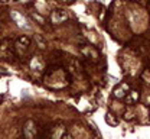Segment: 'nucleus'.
<instances>
[{"label": "nucleus", "instance_id": "nucleus-8", "mask_svg": "<svg viewBox=\"0 0 150 139\" xmlns=\"http://www.w3.org/2000/svg\"><path fill=\"white\" fill-rule=\"evenodd\" d=\"M29 65H30L32 70H42L43 68V62H42V60L39 57H33L30 60V62H29Z\"/></svg>", "mask_w": 150, "mask_h": 139}, {"label": "nucleus", "instance_id": "nucleus-4", "mask_svg": "<svg viewBox=\"0 0 150 139\" xmlns=\"http://www.w3.org/2000/svg\"><path fill=\"white\" fill-rule=\"evenodd\" d=\"M10 18L13 19V22L18 25L19 28H22V29H28V28H29V22L25 19L19 12H15V10H13V12H10Z\"/></svg>", "mask_w": 150, "mask_h": 139}, {"label": "nucleus", "instance_id": "nucleus-7", "mask_svg": "<svg viewBox=\"0 0 150 139\" xmlns=\"http://www.w3.org/2000/svg\"><path fill=\"white\" fill-rule=\"evenodd\" d=\"M139 97H140V94H139L137 91H129L124 99H126V103H127V104H134V103H137Z\"/></svg>", "mask_w": 150, "mask_h": 139}, {"label": "nucleus", "instance_id": "nucleus-2", "mask_svg": "<svg viewBox=\"0 0 150 139\" xmlns=\"http://www.w3.org/2000/svg\"><path fill=\"white\" fill-rule=\"evenodd\" d=\"M0 55L6 60H12V58H15V49H13V46L10 45V42L9 41H6L4 43H1V46H0Z\"/></svg>", "mask_w": 150, "mask_h": 139}, {"label": "nucleus", "instance_id": "nucleus-11", "mask_svg": "<svg viewBox=\"0 0 150 139\" xmlns=\"http://www.w3.org/2000/svg\"><path fill=\"white\" fill-rule=\"evenodd\" d=\"M32 16H33V18H35V19H36V20H39L40 23H43V22H45V20H43V18H42V16H38L36 13H35V12L32 13Z\"/></svg>", "mask_w": 150, "mask_h": 139}, {"label": "nucleus", "instance_id": "nucleus-10", "mask_svg": "<svg viewBox=\"0 0 150 139\" xmlns=\"http://www.w3.org/2000/svg\"><path fill=\"white\" fill-rule=\"evenodd\" d=\"M35 39H36L38 45H39L40 48H45V46H46V43H45V41H43V38H40L39 35H36V38H35Z\"/></svg>", "mask_w": 150, "mask_h": 139}, {"label": "nucleus", "instance_id": "nucleus-6", "mask_svg": "<svg viewBox=\"0 0 150 139\" xmlns=\"http://www.w3.org/2000/svg\"><path fill=\"white\" fill-rule=\"evenodd\" d=\"M15 48L18 49V48H20L22 51H25L26 48H29V45H30V39L28 38V36H20V38H18L16 39V42H15Z\"/></svg>", "mask_w": 150, "mask_h": 139}, {"label": "nucleus", "instance_id": "nucleus-3", "mask_svg": "<svg viewBox=\"0 0 150 139\" xmlns=\"http://www.w3.org/2000/svg\"><path fill=\"white\" fill-rule=\"evenodd\" d=\"M67 19H68V15H67L64 10H61V9L52 10V13H51V22H52V23H55V25L64 23Z\"/></svg>", "mask_w": 150, "mask_h": 139}, {"label": "nucleus", "instance_id": "nucleus-5", "mask_svg": "<svg viewBox=\"0 0 150 139\" xmlns=\"http://www.w3.org/2000/svg\"><path fill=\"white\" fill-rule=\"evenodd\" d=\"M129 91H130V90H129V86H127V84H121V86H118V87L114 90V97H117V99H124Z\"/></svg>", "mask_w": 150, "mask_h": 139}, {"label": "nucleus", "instance_id": "nucleus-12", "mask_svg": "<svg viewBox=\"0 0 150 139\" xmlns=\"http://www.w3.org/2000/svg\"><path fill=\"white\" fill-rule=\"evenodd\" d=\"M59 3H64V4H71V3H74L75 0H58Z\"/></svg>", "mask_w": 150, "mask_h": 139}, {"label": "nucleus", "instance_id": "nucleus-1", "mask_svg": "<svg viewBox=\"0 0 150 139\" xmlns=\"http://www.w3.org/2000/svg\"><path fill=\"white\" fill-rule=\"evenodd\" d=\"M38 135V128L36 125H35V122L33 120H28L25 125H23V136L25 138H35Z\"/></svg>", "mask_w": 150, "mask_h": 139}, {"label": "nucleus", "instance_id": "nucleus-9", "mask_svg": "<svg viewBox=\"0 0 150 139\" xmlns=\"http://www.w3.org/2000/svg\"><path fill=\"white\" fill-rule=\"evenodd\" d=\"M105 122H107L108 125H111V126H115V125L118 123L117 119H114V118H112L111 113H107V115H105Z\"/></svg>", "mask_w": 150, "mask_h": 139}]
</instances>
